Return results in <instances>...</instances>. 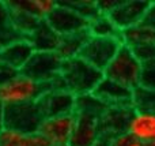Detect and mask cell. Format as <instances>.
<instances>
[{
  "label": "cell",
  "mask_w": 155,
  "mask_h": 146,
  "mask_svg": "<svg viewBox=\"0 0 155 146\" xmlns=\"http://www.w3.org/2000/svg\"><path fill=\"white\" fill-rule=\"evenodd\" d=\"M104 76L102 71L97 70L80 57L63 60L60 79L63 82L64 90L72 93L75 97L93 94Z\"/></svg>",
  "instance_id": "1"
},
{
  "label": "cell",
  "mask_w": 155,
  "mask_h": 146,
  "mask_svg": "<svg viewBox=\"0 0 155 146\" xmlns=\"http://www.w3.org/2000/svg\"><path fill=\"white\" fill-rule=\"evenodd\" d=\"M44 116L37 103L4 105L3 130L23 134H35L40 131Z\"/></svg>",
  "instance_id": "2"
},
{
  "label": "cell",
  "mask_w": 155,
  "mask_h": 146,
  "mask_svg": "<svg viewBox=\"0 0 155 146\" xmlns=\"http://www.w3.org/2000/svg\"><path fill=\"white\" fill-rule=\"evenodd\" d=\"M49 90H52V83H40L19 74L14 81L0 87V101L4 105L37 103Z\"/></svg>",
  "instance_id": "3"
},
{
  "label": "cell",
  "mask_w": 155,
  "mask_h": 146,
  "mask_svg": "<svg viewBox=\"0 0 155 146\" xmlns=\"http://www.w3.org/2000/svg\"><path fill=\"white\" fill-rule=\"evenodd\" d=\"M140 68L142 63L134 55L132 49L123 44L112 63L104 71V75L135 90L139 87Z\"/></svg>",
  "instance_id": "4"
},
{
  "label": "cell",
  "mask_w": 155,
  "mask_h": 146,
  "mask_svg": "<svg viewBox=\"0 0 155 146\" xmlns=\"http://www.w3.org/2000/svg\"><path fill=\"white\" fill-rule=\"evenodd\" d=\"M63 59L57 52H34L21 74L40 83H52L60 75Z\"/></svg>",
  "instance_id": "5"
},
{
  "label": "cell",
  "mask_w": 155,
  "mask_h": 146,
  "mask_svg": "<svg viewBox=\"0 0 155 146\" xmlns=\"http://www.w3.org/2000/svg\"><path fill=\"white\" fill-rule=\"evenodd\" d=\"M121 45H123L121 38L90 37L80 52L79 57L104 73L120 51Z\"/></svg>",
  "instance_id": "6"
},
{
  "label": "cell",
  "mask_w": 155,
  "mask_h": 146,
  "mask_svg": "<svg viewBox=\"0 0 155 146\" xmlns=\"http://www.w3.org/2000/svg\"><path fill=\"white\" fill-rule=\"evenodd\" d=\"M45 21L60 37L87 30L90 22L88 19L79 15L76 11L64 5L61 2H57V5L46 16Z\"/></svg>",
  "instance_id": "7"
},
{
  "label": "cell",
  "mask_w": 155,
  "mask_h": 146,
  "mask_svg": "<svg viewBox=\"0 0 155 146\" xmlns=\"http://www.w3.org/2000/svg\"><path fill=\"white\" fill-rule=\"evenodd\" d=\"M75 101L76 97L72 93L67 90L52 89L37 101V105L40 107L44 119H51V117L72 115L75 112Z\"/></svg>",
  "instance_id": "8"
},
{
  "label": "cell",
  "mask_w": 155,
  "mask_h": 146,
  "mask_svg": "<svg viewBox=\"0 0 155 146\" xmlns=\"http://www.w3.org/2000/svg\"><path fill=\"white\" fill-rule=\"evenodd\" d=\"M107 107H135V90L104 76L93 92Z\"/></svg>",
  "instance_id": "9"
},
{
  "label": "cell",
  "mask_w": 155,
  "mask_h": 146,
  "mask_svg": "<svg viewBox=\"0 0 155 146\" xmlns=\"http://www.w3.org/2000/svg\"><path fill=\"white\" fill-rule=\"evenodd\" d=\"M151 2L142 0H121L120 4L109 14L113 23L120 32L140 25Z\"/></svg>",
  "instance_id": "10"
},
{
  "label": "cell",
  "mask_w": 155,
  "mask_h": 146,
  "mask_svg": "<svg viewBox=\"0 0 155 146\" xmlns=\"http://www.w3.org/2000/svg\"><path fill=\"white\" fill-rule=\"evenodd\" d=\"M74 127H75V114L44 119L38 133L49 142V145H65L70 144Z\"/></svg>",
  "instance_id": "11"
},
{
  "label": "cell",
  "mask_w": 155,
  "mask_h": 146,
  "mask_svg": "<svg viewBox=\"0 0 155 146\" xmlns=\"http://www.w3.org/2000/svg\"><path fill=\"white\" fill-rule=\"evenodd\" d=\"M135 114V107H109L99 120L101 135L114 137L128 133V126Z\"/></svg>",
  "instance_id": "12"
},
{
  "label": "cell",
  "mask_w": 155,
  "mask_h": 146,
  "mask_svg": "<svg viewBox=\"0 0 155 146\" xmlns=\"http://www.w3.org/2000/svg\"><path fill=\"white\" fill-rule=\"evenodd\" d=\"M99 117L86 114H75V127L70 139L71 146H93L101 137Z\"/></svg>",
  "instance_id": "13"
},
{
  "label": "cell",
  "mask_w": 155,
  "mask_h": 146,
  "mask_svg": "<svg viewBox=\"0 0 155 146\" xmlns=\"http://www.w3.org/2000/svg\"><path fill=\"white\" fill-rule=\"evenodd\" d=\"M128 133L142 144L155 142V112L135 109L128 126Z\"/></svg>",
  "instance_id": "14"
},
{
  "label": "cell",
  "mask_w": 155,
  "mask_h": 146,
  "mask_svg": "<svg viewBox=\"0 0 155 146\" xmlns=\"http://www.w3.org/2000/svg\"><path fill=\"white\" fill-rule=\"evenodd\" d=\"M27 41L31 44L34 52H56L60 36L49 26L45 19H41L37 27L27 36Z\"/></svg>",
  "instance_id": "15"
},
{
  "label": "cell",
  "mask_w": 155,
  "mask_h": 146,
  "mask_svg": "<svg viewBox=\"0 0 155 146\" xmlns=\"http://www.w3.org/2000/svg\"><path fill=\"white\" fill-rule=\"evenodd\" d=\"M33 53H34V49H33L31 44L27 40H19L0 51V62L21 71L23 66L29 62Z\"/></svg>",
  "instance_id": "16"
},
{
  "label": "cell",
  "mask_w": 155,
  "mask_h": 146,
  "mask_svg": "<svg viewBox=\"0 0 155 146\" xmlns=\"http://www.w3.org/2000/svg\"><path fill=\"white\" fill-rule=\"evenodd\" d=\"M90 33L88 30H83V32H78L74 34L63 36L60 37V42L57 46V55L61 57L63 60H70L79 57L82 49L84 48L86 42L90 38Z\"/></svg>",
  "instance_id": "17"
},
{
  "label": "cell",
  "mask_w": 155,
  "mask_h": 146,
  "mask_svg": "<svg viewBox=\"0 0 155 146\" xmlns=\"http://www.w3.org/2000/svg\"><path fill=\"white\" fill-rule=\"evenodd\" d=\"M19 40H26V37L14 26L7 2H0V51Z\"/></svg>",
  "instance_id": "18"
},
{
  "label": "cell",
  "mask_w": 155,
  "mask_h": 146,
  "mask_svg": "<svg viewBox=\"0 0 155 146\" xmlns=\"http://www.w3.org/2000/svg\"><path fill=\"white\" fill-rule=\"evenodd\" d=\"M0 146H51V145L40 133L23 134L10 130H2L0 131Z\"/></svg>",
  "instance_id": "19"
},
{
  "label": "cell",
  "mask_w": 155,
  "mask_h": 146,
  "mask_svg": "<svg viewBox=\"0 0 155 146\" xmlns=\"http://www.w3.org/2000/svg\"><path fill=\"white\" fill-rule=\"evenodd\" d=\"M88 33L91 37L101 38H121V32L117 29L109 15L99 12L88 22Z\"/></svg>",
  "instance_id": "20"
},
{
  "label": "cell",
  "mask_w": 155,
  "mask_h": 146,
  "mask_svg": "<svg viewBox=\"0 0 155 146\" xmlns=\"http://www.w3.org/2000/svg\"><path fill=\"white\" fill-rule=\"evenodd\" d=\"M121 41L128 48H134L143 44H155V32L137 25L135 27L121 32Z\"/></svg>",
  "instance_id": "21"
},
{
  "label": "cell",
  "mask_w": 155,
  "mask_h": 146,
  "mask_svg": "<svg viewBox=\"0 0 155 146\" xmlns=\"http://www.w3.org/2000/svg\"><path fill=\"white\" fill-rule=\"evenodd\" d=\"M8 4L22 11H26L40 19H45L57 5V2H53V0H23V2H8Z\"/></svg>",
  "instance_id": "22"
},
{
  "label": "cell",
  "mask_w": 155,
  "mask_h": 146,
  "mask_svg": "<svg viewBox=\"0 0 155 146\" xmlns=\"http://www.w3.org/2000/svg\"><path fill=\"white\" fill-rule=\"evenodd\" d=\"M107 109H109V107L105 103H102L98 97H95L94 94H84L76 97L75 112L74 114L93 115V116H97L101 119Z\"/></svg>",
  "instance_id": "23"
},
{
  "label": "cell",
  "mask_w": 155,
  "mask_h": 146,
  "mask_svg": "<svg viewBox=\"0 0 155 146\" xmlns=\"http://www.w3.org/2000/svg\"><path fill=\"white\" fill-rule=\"evenodd\" d=\"M7 4H8V2H7ZM8 7H10V10H11V16H12L14 26H15L16 30L21 32L27 40V36L37 27V25L40 23L41 19L31 15V14L26 12V11H22V10H19V8L12 7V5H10V4H8Z\"/></svg>",
  "instance_id": "24"
},
{
  "label": "cell",
  "mask_w": 155,
  "mask_h": 146,
  "mask_svg": "<svg viewBox=\"0 0 155 146\" xmlns=\"http://www.w3.org/2000/svg\"><path fill=\"white\" fill-rule=\"evenodd\" d=\"M139 89L155 92V59L142 63L139 75Z\"/></svg>",
  "instance_id": "25"
},
{
  "label": "cell",
  "mask_w": 155,
  "mask_h": 146,
  "mask_svg": "<svg viewBox=\"0 0 155 146\" xmlns=\"http://www.w3.org/2000/svg\"><path fill=\"white\" fill-rule=\"evenodd\" d=\"M64 5L70 7L71 10L76 11L79 15H82L83 18L91 21L93 18H95L99 14L98 7H97V2H61Z\"/></svg>",
  "instance_id": "26"
},
{
  "label": "cell",
  "mask_w": 155,
  "mask_h": 146,
  "mask_svg": "<svg viewBox=\"0 0 155 146\" xmlns=\"http://www.w3.org/2000/svg\"><path fill=\"white\" fill-rule=\"evenodd\" d=\"M135 109L155 112V92L135 89Z\"/></svg>",
  "instance_id": "27"
},
{
  "label": "cell",
  "mask_w": 155,
  "mask_h": 146,
  "mask_svg": "<svg viewBox=\"0 0 155 146\" xmlns=\"http://www.w3.org/2000/svg\"><path fill=\"white\" fill-rule=\"evenodd\" d=\"M131 49L140 63L155 59V44H143V45L134 46Z\"/></svg>",
  "instance_id": "28"
},
{
  "label": "cell",
  "mask_w": 155,
  "mask_h": 146,
  "mask_svg": "<svg viewBox=\"0 0 155 146\" xmlns=\"http://www.w3.org/2000/svg\"><path fill=\"white\" fill-rule=\"evenodd\" d=\"M19 74H21V71L15 70V68H12L11 66L5 64V63L0 62V87L5 86L11 81H14Z\"/></svg>",
  "instance_id": "29"
},
{
  "label": "cell",
  "mask_w": 155,
  "mask_h": 146,
  "mask_svg": "<svg viewBox=\"0 0 155 146\" xmlns=\"http://www.w3.org/2000/svg\"><path fill=\"white\" fill-rule=\"evenodd\" d=\"M112 146H143V144L129 133H123L112 137Z\"/></svg>",
  "instance_id": "30"
},
{
  "label": "cell",
  "mask_w": 155,
  "mask_h": 146,
  "mask_svg": "<svg viewBox=\"0 0 155 146\" xmlns=\"http://www.w3.org/2000/svg\"><path fill=\"white\" fill-rule=\"evenodd\" d=\"M140 25L150 30H154L155 32V2H151L150 5H148L147 11H146L144 16H143Z\"/></svg>",
  "instance_id": "31"
},
{
  "label": "cell",
  "mask_w": 155,
  "mask_h": 146,
  "mask_svg": "<svg viewBox=\"0 0 155 146\" xmlns=\"http://www.w3.org/2000/svg\"><path fill=\"white\" fill-rule=\"evenodd\" d=\"M93 146H112V137L110 135H101L99 139Z\"/></svg>",
  "instance_id": "32"
},
{
  "label": "cell",
  "mask_w": 155,
  "mask_h": 146,
  "mask_svg": "<svg viewBox=\"0 0 155 146\" xmlns=\"http://www.w3.org/2000/svg\"><path fill=\"white\" fill-rule=\"evenodd\" d=\"M3 116H4V104L0 101V130H3Z\"/></svg>",
  "instance_id": "33"
},
{
  "label": "cell",
  "mask_w": 155,
  "mask_h": 146,
  "mask_svg": "<svg viewBox=\"0 0 155 146\" xmlns=\"http://www.w3.org/2000/svg\"><path fill=\"white\" fill-rule=\"evenodd\" d=\"M143 146H155V142H150V144H143Z\"/></svg>",
  "instance_id": "34"
},
{
  "label": "cell",
  "mask_w": 155,
  "mask_h": 146,
  "mask_svg": "<svg viewBox=\"0 0 155 146\" xmlns=\"http://www.w3.org/2000/svg\"><path fill=\"white\" fill-rule=\"evenodd\" d=\"M51 146H71L70 144H65V145H51Z\"/></svg>",
  "instance_id": "35"
},
{
  "label": "cell",
  "mask_w": 155,
  "mask_h": 146,
  "mask_svg": "<svg viewBox=\"0 0 155 146\" xmlns=\"http://www.w3.org/2000/svg\"><path fill=\"white\" fill-rule=\"evenodd\" d=\"M0 131H2V130H0Z\"/></svg>",
  "instance_id": "36"
}]
</instances>
